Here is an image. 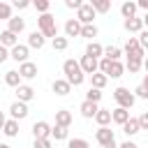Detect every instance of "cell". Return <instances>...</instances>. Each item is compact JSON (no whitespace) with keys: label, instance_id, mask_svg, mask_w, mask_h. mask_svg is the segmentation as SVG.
Wrapping results in <instances>:
<instances>
[{"label":"cell","instance_id":"obj_34","mask_svg":"<svg viewBox=\"0 0 148 148\" xmlns=\"http://www.w3.org/2000/svg\"><path fill=\"white\" fill-rule=\"evenodd\" d=\"M51 136H53L56 141H62V139H67V127H60V125H56V127L51 130Z\"/></svg>","mask_w":148,"mask_h":148},{"label":"cell","instance_id":"obj_39","mask_svg":"<svg viewBox=\"0 0 148 148\" xmlns=\"http://www.w3.org/2000/svg\"><path fill=\"white\" fill-rule=\"evenodd\" d=\"M49 0H35V9L37 12H42V14H49Z\"/></svg>","mask_w":148,"mask_h":148},{"label":"cell","instance_id":"obj_12","mask_svg":"<svg viewBox=\"0 0 148 148\" xmlns=\"http://www.w3.org/2000/svg\"><path fill=\"white\" fill-rule=\"evenodd\" d=\"M18 74H21V79H35L37 76V65L28 60V62L18 65Z\"/></svg>","mask_w":148,"mask_h":148},{"label":"cell","instance_id":"obj_53","mask_svg":"<svg viewBox=\"0 0 148 148\" xmlns=\"http://www.w3.org/2000/svg\"><path fill=\"white\" fill-rule=\"evenodd\" d=\"M143 25H148V14H146V16H143Z\"/></svg>","mask_w":148,"mask_h":148},{"label":"cell","instance_id":"obj_36","mask_svg":"<svg viewBox=\"0 0 148 148\" xmlns=\"http://www.w3.org/2000/svg\"><path fill=\"white\" fill-rule=\"evenodd\" d=\"M12 18V5L0 2V21H9Z\"/></svg>","mask_w":148,"mask_h":148},{"label":"cell","instance_id":"obj_42","mask_svg":"<svg viewBox=\"0 0 148 148\" xmlns=\"http://www.w3.org/2000/svg\"><path fill=\"white\" fill-rule=\"evenodd\" d=\"M65 5H67V7H69V9H76V12H79V9H81V5H83V2H81V0H65Z\"/></svg>","mask_w":148,"mask_h":148},{"label":"cell","instance_id":"obj_2","mask_svg":"<svg viewBox=\"0 0 148 148\" xmlns=\"http://www.w3.org/2000/svg\"><path fill=\"white\" fill-rule=\"evenodd\" d=\"M37 25H39V32L44 37H51V39L58 37V25H56V16L53 14H42L37 18Z\"/></svg>","mask_w":148,"mask_h":148},{"label":"cell","instance_id":"obj_51","mask_svg":"<svg viewBox=\"0 0 148 148\" xmlns=\"http://www.w3.org/2000/svg\"><path fill=\"white\" fill-rule=\"evenodd\" d=\"M143 67H146V72H148V56L143 58Z\"/></svg>","mask_w":148,"mask_h":148},{"label":"cell","instance_id":"obj_38","mask_svg":"<svg viewBox=\"0 0 148 148\" xmlns=\"http://www.w3.org/2000/svg\"><path fill=\"white\" fill-rule=\"evenodd\" d=\"M67 148H90V143H88L86 139H69Z\"/></svg>","mask_w":148,"mask_h":148},{"label":"cell","instance_id":"obj_6","mask_svg":"<svg viewBox=\"0 0 148 148\" xmlns=\"http://www.w3.org/2000/svg\"><path fill=\"white\" fill-rule=\"evenodd\" d=\"M95 9H92V5L90 2H83L81 5V9L76 12V21L81 23V25H92V18H95Z\"/></svg>","mask_w":148,"mask_h":148},{"label":"cell","instance_id":"obj_45","mask_svg":"<svg viewBox=\"0 0 148 148\" xmlns=\"http://www.w3.org/2000/svg\"><path fill=\"white\" fill-rule=\"evenodd\" d=\"M139 127H141V130H148V111L139 116Z\"/></svg>","mask_w":148,"mask_h":148},{"label":"cell","instance_id":"obj_33","mask_svg":"<svg viewBox=\"0 0 148 148\" xmlns=\"http://www.w3.org/2000/svg\"><path fill=\"white\" fill-rule=\"evenodd\" d=\"M127 69H130V74H136L141 67H143V60H136V58H127V65H125Z\"/></svg>","mask_w":148,"mask_h":148},{"label":"cell","instance_id":"obj_23","mask_svg":"<svg viewBox=\"0 0 148 148\" xmlns=\"http://www.w3.org/2000/svg\"><path fill=\"white\" fill-rule=\"evenodd\" d=\"M136 9H139L136 2H130V0L120 5V14L125 16V21H127V18H134V16H136Z\"/></svg>","mask_w":148,"mask_h":148},{"label":"cell","instance_id":"obj_19","mask_svg":"<svg viewBox=\"0 0 148 148\" xmlns=\"http://www.w3.org/2000/svg\"><path fill=\"white\" fill-rule=\"evenodd\" d=\"M23 28H25V21H23L21 16H12V18L7 21V30H9V32H14V35L23 32Z\"/></svg>","mask_w":148,"mask_h":148},{"label":"cell","instance_id":"obj_27","mask_svg":"<svg viewBox=\"0 0 148 148\" xmlns=\"http://www.w3.org/2000/svg\"><path fill=\"white\" fill-rule=\"evenodd\" d=\"M95 120H97L99 127H106V125L111 123V111H109V109H99L97 116H95Z\"/></svg>","mask_w":148,"mask_h":148},{"label":"cell","instance_id":"obj_13","mask_svg":"<svg viewBox=\"0 0 148 148\" xmlns=\"http://www.w3.org/2000/svg\"><path fill=\"white\" fill-rule=\"evenodd\" d=\"M81 28H83V25H81L76 18H69V21L65 23V35H67V37H81Z\"/></svg>","mask_w":148,"mask_h":148},{"label":"cell","instance_id":"obj_43","mask_svg":"<svg viewBox=\"0 0 148 148\" xmlns=\"http://www.w3.org/2000/svg\"><path fill=\"white\" fill-rule=\"evenodd\" d=\"M134 92H136V97H141V99H148V88H146V86H139Z\"/></svg>","mask_w":148,"mask_h":148},{"label":"cell","instance_id":"obj_50","mask_svg":"<svg viewBox=\"0 0 148 148\" xmlns=\"http://www.w3.org/2000/svg\"><path fill=\"white\" fill-rule=\"evenodd\" d=\"M5 123H7V118H5V113H2V111H0V130H2V127H5Z\"/></svg>","mask_w":148,"mask_h":148},{"label":"cell","instance_id":"obj_37","mask_svg":"<svg viewBox=\"0 0 148 148\" xmlns=\"http://www.w3.org/2000/svg\"><path fill=\"white\" fill-rule=\"evenodd\" d=\"M51 44H53V49H56V51H65L69 42H67V37H56V39H53Z\"/></svg>","mask_w":148,"mask_h":148},{"label":"cell","instance_id":"obj_22","mask_svg":"<svg viewBox=\"0 0 148 148\" xmlns=\"http://www.w3.org/2000/svg\"><path fill=\"white\" fill-rule=\"evenodd\" d=\"M56 125H60V127H69V125H72V113H69L67 109L56 111Z\"/></svg>","mask_w":148,"mask_h":148},{"label":"cell","instance_id":"obj_29","mask_svg":"<svg viewBox=\"0 0 148 148\" xmlns=\"http://www.w3.org/2000/svg\"><path fill=\"white\" fill-rule=\"evenodd\" d=\"M90 5H92V9L99 12V14H106V12L111 9V0H92Z\"/></svg>","mask_w":148,"mask_h":148},{"label":"cell","instance_id":"obj_16","mask_svg":"<svg viewBox=\"0 0 148 148\" xmlns=\"http://www.w3.org/2000/svg\"><path fill=\"white\" fill-rule=\"evenodd\" d=\"M51 88H53V92H56V95H60V97L69 95V90H72V86L67 83V79H56Z\"/></svg>","mask_w":148,"mask_h":148},{"label":"cell","instance_id":"obj_25","mask_svg":"<svg viewBox=\"0 0 148 148\" xmlns=\"http://www.w3.org/2000/svg\"><path fill=\"white\" fill-rule=\"evenodd\" d=\"M123 132H125L127 136H134L136 132H141V127H139V118H130V120L123 125Z\"/></svg>","mask_w":148,"mask_h":148},{"label":"cell","instance_id":"obj_15","mask_svg":"<svg viewBox=\"0 0 148 148\" xmlns=\"http://www.w3.org/2000/svg\"><path fill=\"white\" fill-rule=\"evenodd\" d=\"M86 56H90V58H95V60H102V58H104V46L97 44V42H90V44L86 46Z\"/></svg>","mask_w":148,"mask_h":148},{"label":"cell","instance_id":"obj_7","mask_svg":"<svg viewBox=\"0 0 148 148\" xmlns=\"http://www.w3.org/2000/svg\"><path fill=\"white\" fill-rule=\"evenodd\" d=\"M28 56H30V49H28V44H16L12 51H9V58L12 60H16V62H28Z\"/></svg>","mask_w":148,"mask_h":148},{"label":"cell","instance_id":"obj_47","mask_svg":"<svg viewBox=\"0 0 148 148\" xmlns=\"http://www.w3.org/2000/svg\"><path fill=\"white\" fill-rule=\"evenodd\" d=\"M14 7H16V9H28V7H30V2H25V0H21V2H18V0H16V2H14Z\"/></svg>","mask_w":148,"mask_h":148},{"label":"cell","instance_id":"obj_5","mask_svg":"<svg viewBox=\"0 0 148 148\" xmlns=\"http://www.w3.org/2000/svg\"><path fill=\"white\" fill-rule=\"evenodd\" d=\"M125 53H127V58H136V60H143V58H146V51L141 49L139 37H130V39H127V44H125Z\"/></svg>","mask_w":148,"mask_h":148},{"label":"cell","instance_id":"obj_24","mask_svg":"<svg viewBox=\"0 0 148 148\" xmlns=\"http://www.w3.org/2000/svg\"><path fill=\"white\" fill-rule=\"evenodd\" d=\"M5 83L12 86V88H18V86H21V74H18V69H9V72L5 74Z\"/></svg>","mask_w":148,"mask_h":148},{"label":"cell","instance_id":"obj_32","mask_svg":"<svg viewBox=\"0 0 148 148\" xmlns=\"http://www.w3.org/2000/svg\"><path fill=\"white\" fill-rule=\"evenodd\" d=\"M81 37L95 39V37H97V25H95V23H92V25H83V28H81Z\"/></svg>","mask_w":148,"mask_h":148},{"label":"cell","instance_id":"obj_10","mask_svg":"<svg viewBox=\"0 0 148 148\" xmlns=\"http://www.w3.org/2000/svg\"><path fill=\"white\" fill-rule=\"evenodd\" d=\"M9 113H12V118H14V120H23V118L28 116V104L16 99V102L9 106Z\"/></svg>","mask_w":148,"mask_h":148},{"label":"cell","instance_id":"obj_1","mask_svg":"<svg viewBox=\"0 0 148 148\" xmlns=\"http://www.w3.org/2000/svg\"><path fill=\"white\" fill-rule=\"evenodd\" d=\"M62 72H65V79H67L69 86H81L83 79H86V74H83L79 60H74V58H69V60L62 62Z\"/></svg>","mask_w":148,"mask_h":148},{"label":"cell","instance_id":"obj_21","mask_svg":"<svg viewBox=\"0 0 148 148\" xmlns=\"http://www.w3.org/2000/svg\"><path fill=\"white\" fill-rule=\"evenodd\" d=\"M123 25H125V30H127V32H141V30H143V18L134 16V18H127Z\"/></svg>","mask_w":148,"mask_h":148},{"label":"cell","instance_id":"obj_17","mask_svg":"<svg viewBox=\"0 0 148 148\" xmlns=\"http://www.w3.org/2000/svg\"><path fill=\"white\" fill-rule=\"evenodd\" d=\"M16 97H18V102H30L32 97H35V88L32 86H18L16 88Z\"/></svg>","mask_w":148,"mask_h":148},{"label":"cell","instance_id":"obj_52","mask_svg":"<svg viewBox=\"0 0 148 148\" xmlns=\"http://www.w3.org/2000/svg\"><path fill=\"white\" fill-rule=\"evenodd\" d=\"M141 86H146V88H148V74H146V79H143V83H141Z\"/></svg>","mask_w":148,"mask_h":148},{"label":"cell","instance_id":"obj_26","mask_svg":"<svg viewBox=\"0 0 148 148\" xmlns=\"http://www.w3.org/2000/svg\"><path fill=\"white\" fill-rule=\"evenodd\" d=\"M106 81H109V76L102 74V72H97V74L90 76V83H92V88H97V90H102V88L106 86Z\"/></svg>","mask_w":148,"mask_h":148},{"label":"cell","instance_id":"obj_49","mask_svg":"<svg viewBox=\"0 0 148 148\" xmlns=\"http://www.w3.org/2000/svg\"><path fill=\"white\" fill-rule=\"evenodd\" d=\"M136 7H141V9H146V12H148V0H139V2H136Z\"/></svg>","mask_w":148,"mask_h":148},{"label":"cell","instance_id":"obj_3","mask_svg":"<svg viewBox=\"0 0 148 148\" xmlns=\"http://www.w3.org/2000/svg\"><path fill=\"white\" fill-rule=\"evenodd\" d=\"M113 97H116L118 106H123V109H127V111H130V109L134 106V102H136V95L130 92V88H125V86L116 88V90H113Z\"/></svg>","mask_w":148,"mask_h":148},{"label":"cell","instance_id":"obj_18","mask_svg":"<svg viewBox=\"0 0 148 148\" xmlns=\"http://www.w3.org/2000/svg\"><path fill=\"white\" fill-rule=\"evenodd\" d=\"M111 120H113V123H118V125L123 127V125L130 120V111H127V109H123V106H118V109H113V111H111Z\"/></svg>","mask_w":148,"mask_h":148},{"label":"cell","instance_id":"obj_48","mask_svg":"<svg viewBox=\"0 0 148 148\" xmlns=\"http://www.w3.org/2000/svg\"><path fill=\"white\" fill-rule=\"evenodd\" d=\"M118 148H139V146H136L134 141H125V143H120Z\"/></svg>","mask_w":148,"mask_h":148},{"label":"cell","instance_id":"obj_35","mask_svg":"<svg viewBox=\"0 0 148 148\" xmlns=\"http://www.w3.org/2000/svg\"><path fill=\"white\" fill-rule=\"evenodd\" d=\"M86 99H88V102H95V104H97V102L102 99V90H97V88H92V86H90V90L86 92Z\"/></svg>","mask_w":148,"mask_h":148},{"label":"cell","instance_id":"obj_46","mask_svg":"<svg viewBox=\"0 0 148 148\" xmlns=\"http://www.w3.org/2000/svg\"><path fill=\"white\" fill-rule=\"evenodd\" d=\"M7 58H9V51H7V49H5L2 44H0V65H2V62H5Z\"/></svg>","mask_w":148,"mask_h":148},{"label":"cell","instance_id":"obj_4","mask_svg":"<svg viewBox=\"0 0 148 148\" xmlns=\"http://www.w3.org/2000/svg\"><path fill=\"white\" fill-rule=\"evenodd\" d=\"M95 139H97V143H99L102 148H118V146H116V134H113V130H109V127H99V130L95 132Z\"/></svg>","mask_w":148,"mask_h":148},{"label":"cell","instance_id":"obj_14","mask_svg":"<svg viewBox=\"0 0 148 148\" xmlns=\"http://www.w3.org/2000/svg\"><path fill=\"white\" fill-rule=\"evenodd\" d=\"M0 44H2L5 49H14V46L18 44V35H14V32L5 30V32H0Z\"/></svg>","mask_w":148,"mask_h":148},{"label":"cell","instance_id":"obj_31","mask_svg":"<svg viewBox=\"0 0 148 148\" xmlns=\"http://www.w3.org/2000/svg\"><path fill=\"white\" fill-rule=\"evenodd\" d=\"M120 56H123V51H120L118 46H111V44H109V46L104 49V58H109V60H118Z\"/></svg>","mask_w":148,"mask_h":148},{"label":"cell","instance_id":"obj_28","mask_svg":"<svg viewBox=\"0 0 148 148\" xmlns=\"http://www.w3.org/2000/svg\"><path fill=\"white\" fill-rule=\"evenodd\" d=\"M2 132L7 134V136H18V120H7L5 123V127H2Z\"/></svg>","mask_w":148,"mask_h":148},{"label":"cell","instance_id":"obj_54","mask_svg":"<svg viewBox=\"0 0 148 148\" xmlns=\"http://www.w3.org/2000/svg\"><path fill=\"white\" fill-rule=\"evenodd\" d=\"M0 148H12V146H7V143H0Z\"/></svg>","mask_w":148,"mask_h":148},{"label":"cell","instance_id":"obj_30","mask_svg":"<svg viewBox=\"0 0 148 148\" xmlns=\"http://www.w3.org/2000/svg\"><path fill=\"white\" fill-rule=\"evenodd\" d=\"M123 72H125V65H123L120 60H113V62H111V72H109V76H111V79H118V76H123Z\"/></svg>","mask_w":148,"mask_h":148},{"label":"cell","instance_id":"obj_9","mask_svg":"<svg viewBox=\"0 0 148 148\" xmlns=\"http://www.w3.org/2000/svg\"><path fill=\"white\" fill-rule=\"evenodd\" d=\"M51 125L46 123V120H39V123H35L32 125V134H35V139H49L51 136Z\"/></svg>","mask_w":148,"mask_h":148},{"label":"cell","instance_id":"obj_20","mask_svg":"<svg viewBox=\"0 0 148 148\" xmlns=\"http://www.w3.org/2000/svg\"><path fill=\"white\" fill-rule=\"evenodd\" d=\"M79 111H81V116H83V118H95V116H97V111H99V106H97L95 102H88V99H86V102L81 104V109H79Z\"/></svg>","mask_w":148,"mask_h":148},{"label":"cell","instance_id":"obj_8","mask_svg":"<svg viewBox=\"0 0 148 148\" xmlns=\"http://www.w3.org/2000/svg\"><path fill=\"white\" fill-rule=\"evenodd\" d=\"M79 65H81L83 74H90V76H92V74L99 72V60H95V58H90V56H81Z\"/></svg>","mask_w":148,"mask_h":148},{"label":"cell","instance_id":"obj_44","mask_svg":"<svg viewBox=\"0 0 148 148\" xmlns=\"http://www.w3.org/2000/svg\"><path fill=\"white\" fill-rule=\"evenodd\" d=\"M35 148H51L49 139H35Z\"/></svg>","mask_w":148,"mask_h":148},{"label":"cell","instance_id":"obj_11","mask_svg":"<svg viewBox=\"0 0 148 148\" xmlns=\"http://www.w3.org/2000/svg\"><path fill=\"white\" fill-rule=\"evenodd\" d=\"M44 44H46V37L39 30H35V32L28 35V49H42Z\"/></svg>","mask_w":148,"mask_h":148},{"label":"cell","instance_id":"obj_40","mask_svg":"<svg viewBox=\"0 0 148 148\" xmlns=\"http://www.w3.org/2000/svg\"><path fill=\"white\" fill-rule=\"evenodd\" d=\"M111 62H113V60H109V58H102V60H99V72L109 76V72H111Z\"/></svg>","mask_w":148,"mask_h":148},{"label":"cell","instance_id":"obj_41","mask_svg":"<svg viewBox=\"0 0 148 148\" xmlns=\"http://www.w3.org/2000/svg\"><path fill=\"white\" fill-rule=\"evenodd\" d=\"M139 44H141L143 51L148 49V30H141V32H139Z\"/></svg>","mask_w":148,"mask_h":148}]
</instances>
